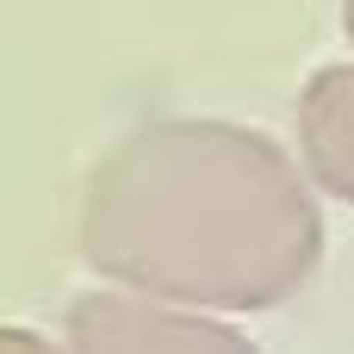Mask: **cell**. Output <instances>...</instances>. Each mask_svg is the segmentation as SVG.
<instances>
[{
	"instance_id": "6da1fadb",
	"label": "cell",
	"mask_w": 354,
	"mask_h": 354,
	"mask_svg": "<svg viewBox=\"0 0 354 354\" xmlns=\"http://www.w3.org/2000/svg\"><path fill=\"white\" fill-rule=\"evenodd\" d=\"M81 261L137 299L180 311H268L324 255L311 174L230 118H149L81 180Z\"/></svg>"
},
{
	"instance_id": "7a4b0ae2",
	"label": "cell",
	"mask_w": 354,
	"mask_h": 354,
	"mask_svg": "<svg viewBox=\"0 0 354 354\" xmlns=\"http://www.w3.org/2000/svg\"><path fill=\"white\" fill-rule=\"evenodd\" d=\"M62 348L68 354H261L243 330H230L205 311H180V305L137 299L118 286H93L68 305Z\"/></svg>"
},
{
	"instance_id": "3957f363",
	"label": "cell",
	"mask_w": 354,
	"mask_h": 354,
	"mask_svg": "<svg viewBox=\"0 0 354 354\" xmlns=\"http://www.w3.org/2000/svg\"><path fill=\"white\" fill-rule=\"evenodd\" d=\"M299 162L311 187L354 205V62H324L299 93Z\"/></svg>"
},
{
	"instance_id": "277c9868",
	"label": "cell",
	"mask_w": 354,
	"mask_h": 354,
	"mask_svg": "<svg viewBox=\"0 0 354 354\" xmlns=\"http://www.w3.org/2000/svg\"><path fill=\"white\" fill-rule=\"evenodd\" d=\"M0 354H68V348L44 342L37 330H19V324H6V330H0Z\"/></svg>"
},
{
	"instance_id": "5b68a950",
	"label": "cell",
	"mask_w": 354,
	"mask_h": 354,
	"mask_svg": "<svg viewBox=\"0 0 354 354\" xmlns=\"http://www.w3.org/2000/svg\"><path fill=\"white\" fill-rule=\"evenodd\" d=\"M342 31L354 37V0H342Z\"/></svg>"
}]
</instances>
